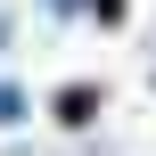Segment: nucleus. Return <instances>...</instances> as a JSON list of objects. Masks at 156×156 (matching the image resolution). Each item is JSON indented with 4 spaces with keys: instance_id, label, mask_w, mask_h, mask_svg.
<instances>
[{
    "instance_id": "1",
    "label": "nucleus",
    "mask_w": 156,
    "mask_h": 156,
    "mask_svg": "<svg viewBox=\"0 0 156 156\" xmlns=\"http://www.w3.org/2000/svg\"><path fill=\"white\" fill-rule=\"evenodd\" d=\"M0 123H16V90H0Z\"/></svg>"
}]
</instances>
